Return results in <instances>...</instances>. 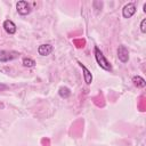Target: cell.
<instances>
[{
	"mask_svg": "<svg viewBox=\"0 0 146 146\" xmlns=\"http://www.w3.org/2000/svg\"><path fill=\"white\" fill-rule=\"evenodd\" d=\"M94 54H95V58H96L98 65H99L103 70H105V71H112V65H111V63L106 59V57L104 56V54L100 51V49H99L98 47H95V48H94Z\"/></svg>",
	"mask_w": 146,
	"mask_h": 146,
	"instance_id": "6da1fadb",
	"label": "cell"
},
{
	"mask_svg": "<svg viewBox=\"0 0 146 146\" xmlns=\"http://www.w3.org/2000/svg\"><path fill=\"white\" fill-rule=\"evenodd\" d=\"M16 9H17V13L22 16H26L31 13L32 10V7L31 5L27 2V1H24V0H21L16 3Z\"/></svg>",
	"mask_w": 146,
	"mask_h": 146,
	"instance_id": "7a4b0ae2",
	"label": "cell"
},
{
	"mask_svg": "<svg viewBox=\"0 0 146 146\" xmlns=\"http://www.w3.org/2000/svg\"><path fill=\"white\" fill-rule=\"evenodd\" d=\"M19 57V52L14 50H0V62L6 63Z\"/></svg>",
	"mask_w": 146,
	"mask_h": 146,
	"instance_id": "3957f363",
	"label": "cell"
},
{
	"mask_svg": "<svg viewBox=\"0 0 146 146\" xmlns=\"http://www.w3.org/2000/svg\"><path fill=\"white\" fill-rule=\"evenodd\" d=\"M135 13H136V6H135V3H132V2L127 3V5L123 7V9H122V15H123L124 18H130V17H132V16L135 15Z\"/></svg>",
	"mask_w": 146,
	"mask_h": 146,
	"instance_id": "277c9868",
	"label": "cell"
},
{
	"mask_svg": "<svg viewBox=\"0 0 146 146\" xmlns=\"http://www.w3.org/2000/svg\"><path fill=\"white\" fill-rule=\"evenodd\" d=\"M117 57L122 63H127L129 60V50L127 49L125 46H123V44L119 46V48H117Z\"/></svg>",
	"mask_w": 146,
	"mask_h": 146,
	"instance_id": "5b68a950",
	"label": "cell"
},
{
	"mask_svg": "<svg viewBox=\"0 0 146 146\" xmlns=\"http://www.w3.org/2000/svg\"><path fill=\"white\" fill-rule=\"evenodd\" d=\"M52 50H54V47L51 44H49V43L40 44L38 47V54L40 56H48V55H50L52 52Z\"/></svg>",
	"mask_w": 146,
	"mask_h": 146,
	"instance_id": "8992f818",
	"label": "cell"
},
{
	"mask_svg": "<svg viewBox=\"0 0 146 146\" xmlns=\"http://www.w3.org/2000/svg\"><path fill=\"white\" fill-rule=\"evenodd\" d=\"M3 29H5V31L8 33V34H15L16 33V25H15V23L14 22H11V21H9V19H6L5 22H3Z\"/></svg>",
	"mask_w": 146,
	"mask_h": 146,
	"instance_id": "52a82bcc",
	"label": "cell"
},
{
	"mask_svg": "<svg viewBox=\"0 0 146 146\" xmlns=\"http://www.w3.org/2000/svg\"><path fill=\"white\" fill-rule=\"evenodd\" d=\"M79 65L81 66V68H82V72H83V79H84V82L87 83V84H90L91 82H92V74H91V72L82 64V63H80L79 62Z\"/></svg>",
	"mask_w": 146,
	"mask_h": 146,
	"instance_id": "ba28073f",
	"label": "cell"
},
{
	"mask_svg": "<svg viewBox=\"0 0 146 146\" xmlns=\"http://www.w3.org/2000/svg\"><path fill=\"white\" fill-rule=\"evenodd\" d=\"M132 83H133L137 88H144V87L146 86V81H145L141 76H139V75H135V76L132 78Z\"/></svg>",
	"mask_w": 146,
	"mask_h": 146,
	"instance_id": "9c48e42d",
	"label": "cell"
},
{
	"mask_svg": "<svg viewBox=\"0 0 146 146\" xmlns=\"http://www.w3.org/2000/svg\"><path fill=\"white\" fill-rule=\"evenodd\" d=\"M58 95L62 98H68L71 96V90L67 87H60L59 90H58Z\"/></svg>",
	"mask_w": 146,
	"mask_h": 146,
	"instance_id": "30bf717a",
	"label": "cell"
},
{
	"mask_svg": "<svg viewBox=\"0 0 146 146\" xmlns=\"http://www.w3.org/2000/svg\"><path fill=\"white\" fill-rule=\"evenodd\" d=\"M23 66L24 67H27V68H31V67H34L35 66V62H34V59H32V58H29V57H25V58H23Z\"/></svg>",
	"mask_w": 146,
	"mask_h": 146,
	"instance_id": "8fae6325",
	"label": "cell"
},
{
	"mask_svg": "<svg viewBox=\"0 0 146 146\" xmlns=\"http://www.w3.org/2000/svg\"><path fill=\"white\" fill-rule=\"evenodd\" d=\"M140 31L143 33H146V18H144L140 23Z\"/></svg>",
	"mask_w": 146,
	"mask_h": 146,
	"instance_id": "7c38bea8",
	"label": "cell"
},
{
	"mask_svg": "<svg viewBox=\"0 0 146 146\" xmlns=\"http://www.w3.org/2000/svg\"><path fill=\"white\" fill-rule=\"evenodd\" d=\"M6 89H8V86L7 84H3V83H0V91L6 90Z\"/></svg>",
	"mask_w": 146,
	"mask_h": 146,
	"instance_id": "4fadbf2b",
	"label": "cell"
}]
</instances>
